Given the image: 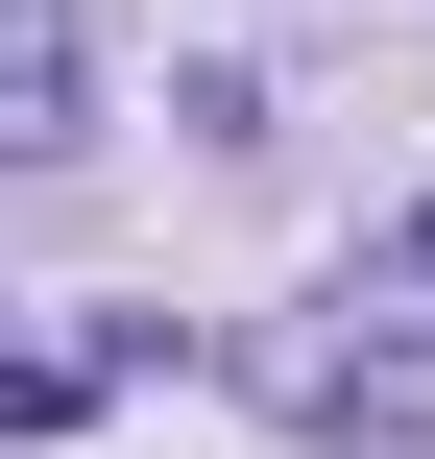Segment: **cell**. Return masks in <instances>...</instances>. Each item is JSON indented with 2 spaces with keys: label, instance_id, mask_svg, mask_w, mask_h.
<instances>
[{
  "label": "cell",
  "instance_id": "6da1fadb",
  "mask_svg": "<svg viewBox=\"0 0 435 459\" xmlns=\"http://www.w3.org/2000/svg\"><path fill=\"white\" fill-rule=\"evenodd\" d=\"M97 145V48H73V0H0V169H73Z\"/></svg>",
  "mask_w": 435,
  "mask_h": 459
},
{
  "label": "cell",
  "instance_id": "7a4b0ae2",
  "mask_svg": "<svg viewBox=\"0 0 435 459\" xmlns=\"http://www.w3.org/2000/svg\"><path fill=\"white\" fill-rule=\"evenodd\" d=\"M412 290H435V218H412Z\"/></svg>",
  "mask_w": 435,
  "mask_h": 459
}]
</instances>
